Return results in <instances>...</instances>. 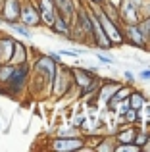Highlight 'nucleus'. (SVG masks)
<instances>
[{
    "label": "nucleus",
    "instance_id": "nucleus-1",
    "mask_svg": "<svg viewBox=\"0 0 150 152\" xmlns=\"http://www.w3.org/2000/svg\"><path fill=\"white\" fill-rule=\"evenodd\" d=\"M27 75H29V66H27V62L23 64H15L14 71H12V75L8 77V81L2 85V93H8L12 94V96H15V94H19L23 91V87H25V81H27Z\"/></svg>",
    "mask_w": 150,
    "mask_h": 152
},
{
    "label": "nucleus",
    "instance_id": "nucleus-2",
    "mask_svg": "<svg viewBox=\"0 0 150 152\" xmlns=\"http://www.w3.org/2000/svg\"><path fill=\"white\" fill-rule=\"evenodd\" d=\"M19 12H21V2H19V0H4L2 10H0V18H2L4 23L17 21Z\"/></svg>",
    "mask_w": 150,
    "mask_h": 152
},
{
    "label": "nucleus",
    "instance_id": "nucleus-3",
    "mask_svg": "<svg viewBox=\"0 0 150 152\" xmlns=\"http://www.w3.org/2000/svg\"><path fill=\"white\" fill-rule=\"evenodd\" d=\"M19 19L25 27H35L41 23V14L35 6L31 4H21V12H19Z\"/></svg>",
    "mask_w": 150,
    "mask_h": 152
},
{
    "label": "nucleus",
    "instance_id": "nucleus-4",
    "mask_svg": "<svg viewBox=\"0 0 150 152\" xmlns=\"http://www.w3.org/2000/svg\"><path fill=\"white\" fill-rule=\"evenodd\" d=\"M14 42L15 39L14 37H0V64H8L12 60V52H14Z\"/></svg>",
    "mask_w": 150,
    "mask_h": 152
},
{
    "label": "nucleus",
    "instance_id": "nucleus-5",
    "mask_svg": "<svg viewBox=\"0 0 150 152\" xmlns=\"http://www.w3.org/2000/svg\"><path fill=\"white\" fill-rule=\"evenodd\" d=\"M83 146V141L79 139H54L52 141V148L54 150H79Z\"/></svg>",
    "mask_w": 150,
    "mask_h": 152
},
{
    "label": "nucleus",
    "instance_id": "nucleus-6",
    "mask_svg": "<svg viewBox=\"0 0 150 152\" xmlns=\"http://www.w3.org/2000/svg\"><path fill=\"white\" fill-rule=\"evenodd\" d=\"M12 64H23L27 62V48L23 46V42L15 41L14 42V52H12Z\"/></svg>",
    "mask_w": 150,
    "mask_h": 152
},
{
    "label": "nucleus",
    "instance_id": "nucleus-7",
    "mask_svg": "<svg viewBox=\"0 0 150 152\" xmlns=\"http://www.w3.org/2000/svg\"><path fill=\"white\" fill-rule=\"evenodd\" d=\"M98 19L102 21V25H104V27H106V31L110 33V39H112V41H116V42H121V35H119V31H117L116 27L112 25V21H110V19L106 18L104 14H100V15H98Z\"/></svg>",
    "mask_w": 150,
    "mask_h": 152
},
{
    "label": "nucleus",
    "instance_id": "nucleus-8",
    "mask_svg": "<svg viewBox=\"0 0 150 152\" xmlns=\"http://www.w3.org/2000/svg\"><path fill=\"white\" fill-rule=\"evenodd\" d=\"M8 27H12V31H15L17 35H21V37H27L29 39L31 37V31H29V27H25L23 23H17V21H10V23H6Z\"/></svg>",
    "mask_w": 150,
    "mask_h": 152
},
{
    "label": "nucleus",
    "instance_id": "nucleus-9",
    "mask_svg": "<svg viewBox=\"0 0 150 152\" xmlns=\"http://www.w3.org/2000/svg\"><path fill=\"white\" fill-rule=\"evenodd\" d=\"M129 37H131V41L135 42V45H139V46H143V45H144V37H143V33H141V29H137L135 25L129 27Z\"/></svg>",
    "mask_w": 150,
    "mask_h": 152
},
{
    "label": "nucleus",
    "instance_id": "nucleus-10",
    "mask_svg": "<svg viewBox=\"0 0 150 152\" xmlns=\"http://www.w3.org/2000/svg\"><path fill=\"white\" fill-rule=\"evenodd\" d=\"M73 73H75V77H77V83H79V85L87 87V85H90V83H92V81H90V73H83L81 69H75Z\"/></svg>",
    "mask_w": 150,
    "mask_h": 152
},
{
    "label": "nucleus",
    "instance_id": "nucleus-11",
    "mask_svg": "<svg viewBox=\"0 0 150 152\" xmlns=\"http://www.w3.org/2000/svg\"><path fill=\"white\" fill-rule=\"evenodd\" d=\"M58 4H60V10H62V14H66V15H71L73 8H71V2H69V0H58Z\"/></svg>",
    "mask_w": 150,
    "mask_h": 152
},
{
    "label": "nucleus",
    "instance_id": "nucleus-12",
    "mask_svg": "<svg viewBox=\"0 0 150 152\" xmlns=\"http://www.w3.org/2000/svg\"><path fill=\"white\" fill-rule=\"evenodd\" d=\"M129 98H131V108H133V110H139V108L143 106V94L135 93L133 96H129Z\"/></svg>",
    "mask_w": 150,
    "mask_h": 152
},
{
    "label": "nucleus",
    "instance_id": "nucleus-13",
    "mask_svg": "<svg viewBox=\"0 0 150 152\" xmlns=\"http://www.w3.org/2000/svg\"><path fill=\"white\" fill-rule=\"evenodd\" d=\"M127 94H129V89H127V87H123V89H117L116 91L114 98H116V100H125V96H127Z\"/></svg>",
    "mask_w": 150,
    "mask_h": 152
},
{
    "label": "nucleus",
    "instance_id": "nucleus-14",
    "mask_svg": "<svg viewBox=\"0 0 150 152\" xmlns=\"http://www.w3.org/2000/svg\"><path fill=\"white\" fill-rule=\"evenodd\" d=\"M141 33H143L144 39H150V19H146V21L141 25Z\"/></svg>",
    "mask_w": 150,
    "mask_h": 152
},
{
    "label": "nucleus",
    "instance_id": "nucleus-15",
    "mask_svg": "<svg viewBox=\"0 0 150 152\" xmlns=\"http://www.w3.org/2000/svg\"><path fill=\"white\" fill-rule=\"evenodd\" d=\"M125 15H127V19L135 21V12H133V4H131V2H129L127 6H125Z\"/></svg>",
    "mask_w": 150,
    "mask_h": 152
},
{
    "label": "nucleus",
    "instance_id": "nucleus-16",
    "mask_svg": "<svg viewBox=\"0 0 150 152\" xmlns=\"http://www.w3.org/2000/svg\"><path fill=\"white\" fill-rule=\"evenodd\" d=\"M119 139L121 142H129V141H133V139H135V133H133V131H129V133H125V135H119Z\"/></svg>",
    "mask_w": 150,
    "mask_h": 152
},
{
    "label": "nucleus",
    "instance_id": "nucleus-17",
    "mask_svg": "<svg viewBox=\"0 0 150 152\" xmlns=\"http://www.w3.org/2000/svg\"><path fill=\"white\" fill-rule=\"evenodd\" d=\"M64 56H77V52H71V50H62Z\"/></svg>",
    "mask_w": 150,
    "mask_h": 152
},
{
    "label": "nucleus",
    "instance_id": "nucleus-18",
    "mask_svg": "<svg viewBox=\"0 0 150 152\" xmlns=\"http://www.w3.org/2000/svg\"><path fill=\"white\" fill-rule=\"evenodd\" d=\"M144 141H146V137H144V135H141V137L139 139H137V145H143V142Z\"/></svg>",
    "mask_w": 150,
    "mask_h": 152
},
{
    "label": "nucleus",
    "instance_id": "nucleus-19",
    "mask_svg": "<svg viewBox=\"0 0 150 152\" xmlns=\"http://www.w3.org/2000/svg\"><path fill=\"white\" fill-rule=\"evenodd\" d=\"M141 75H143L144 79H148V77H150V71H143V73H141Z\"/></svg>",
    "mask_w": 150,
    "mask_h": 152
},
{
    "label": "nucleus",
    "instance_id": "nucleus-20",
    "mask_svg": "<svg viewBox=\"0 0 150 152\" xmlns=\"http://www.w3.org/2000/svg\"><path fill=\"white\" fill-rule=\"evenodd\" d=\"M146 115H148V118H150V106L146 108Z\"/></svg>",
    "mask_w": 150,
    "mask_h": 152
},
{
    "label": "nucleus",
    "instance_id": "nucleus-21",
    "mask_svg": "<svg viewBox=\"0 0 150 152\" xmlns=\"http://www.w3.org/2000/svg\"><path fill=\"white\" fill-rule=\"evenodd\" d=\"M94 2H100V0H94Z\"/></svg>",
    "mask_w": 150,
    "mask_h": 152
}]
</instances>
